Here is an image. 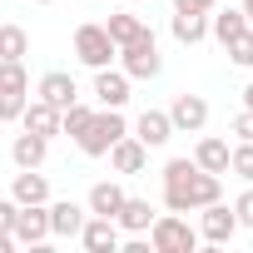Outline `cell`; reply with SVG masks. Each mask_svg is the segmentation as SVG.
Returning <instances> with one entry per match:
<instances>
[{
    "label": "cell",
    "instance_id": "6da1fadb",
    "mask_svg": "<svg viewBox=\"0 0 253 253\" xmlns=\"http://www.w3.org/2000/svg\"><path fill=\"white\" fill-rule=\"evenodd\" d=\"M218 194H223L218 174L199 169L194 159H169V164H164V204H169L174 213H194V209L213 204Z\"/></svg>",
    "mask_w": 253,
    "mask_h": 253
},
{
    "label": "cell",
    "instance_id": "7a4b0ae2",
    "mask_svg": "<svg viewBox=\"0 0 253 253\" xmlns=\"http://www.w3.org/2000/svg\"><path fill=\"white\" fill-rule=\"evenodd\" d=\"M149 248L154 253H194L199 248V228L184 218V213H154V223H149Z\"/></svg>",
    "mask_w": 253,
    "mask_h": 253
},
{
    "label": "cell",
    "instance_id": "3957f363",
    "mask_svg": "<svg viewBox=\"0 0 253 253\" xmlns=\"http://www.w3.org/2000/svg\"><path fill=\"white\" fill-rule=\"evenodd\" d=\"M30 104V75L25 60H0V124H15Z\"/></svg>",
    "mask_w": 253,
    "mask_h": 253
},
{
    "label": "cell",
    "instance_id": "277c9868",
    "mask_svg": "<svg viewBox=\"0 0 253 253\" xmlns=\"http://www.w3.org/2000/svg\"><path fill=\"white\" fill-rule=\"evenodd\" d=\"M124 134H129V124H124V114H119V109H94V119L84 124L75 139H80V149H84L89 159H99V154H109V144H114V139H124Z\"/></svg>",
    "mask_w": 253,
    "mask_h": 253
},
{
    "label": "cell",
    "instance_id": "5b68a950",
    "mask_svg": "<svg viewBox=\"0 0 253 253\" xmlns=\"http://www.w3.org/2000/svg\"><path fill=\"white\" fill-rule=\"evenodd\" d=\"M119 65H124V75H129V80H154V75L164 70L159 45H154V30H139L129 45H119Z\"/></svg>",
    "mask_w": 253,
    "mask_h": 253
},
{
    "label": "cell",
    "instance_id": "8992f818",
    "mask_svg": "<svg viewBox=\"0 0 253 253\" xmlns=\"http://www.w3.org/2000/svg\"><path fill=\"white\" fill-rule=\"evenodd\" d=\"M75 55H80L89 70H104V65L119 55V45L109 40L104 25H80V30H75Z\"/></svg>",
    "mask_w": 253,
    "mask_h": 253
},
{
    "label": "cell",
    "instance_id": "52a82bcc",
    "mask_svg": "<svg viewBox=\"0 0 253 253\" xmlns=\"http://www.w3.org/2000/svg\"><path fill=\"white\" fill-rule=\"evenodd\" d=\"M10 238H15V243H30V248H40V243L50 238V209H45V204H15Z\"/></svg>",
    "mask_w": 253,
    "mask_h": 253
},
{
    "label": "cell",
    "instance_id": "ba28073f",
    "mask_svg": "<svg viewBox=\"0 0 253 253\" xmlns=\"http://www.w3.org/2000/svg\"><path fill=\"white\" fill-rule=\"evenodd\" d=\"M238 233V213L228 209V204H204V218H199V238H209V243H228Z\"/></svg>",
    "mask_w": 253,
    "mask_h": 253
},
{
    "label": "cell",
    "instance_id": "9c48e42d",
    "mask_svg": "<svg viewBox=\"0 0 253 253\" xmlns=\"http://www.w3.org/2000/svg\"><path fill=\"white\" fill-rule=\"evenodd\" d=\"M94 99H99V109H124L129 104V75L124 70H94Z\"/></svg>",
    "mask_w": 253,
    "mask_h": 253
},
{
    "label": "cell",
    "instance_id": "30bf717a",
    "mask_svg": "<svg viewBox=\"0 0 253 253\" xmlns=\"http://www.w3.org/2000/svg\"><path fill=\"white\" fill-rule=\"evenodd\" d=\"M169 124L184 129V134H199L204 124H209V99H204V94H179L174 109H169Z\"/></svg>",
    "mask_w": 253,
    "mask_h": 253
},
{
    "label": "cell",
    "instance_id": "8fae6325",
    "mask_svg": "<svg viewBox=\"0 0 253 253\" xmlns=\"http://www.w3.org/2000/svg\"><path fill=\"white\" fill-rule=\"evenodd\" d=\"M80 243H84L89 253H114V248H119V223H114V218L89 213V218H84V228H80Z\"/></svg>",
    "mask_w": 253,
    "mask_h": 253
},
{
    "label": "cell",
    "instance_id": "7c38bea8",
    "mask_svg": "<svg viewBox=\"0 0 253 253\" xmlns=\"http://www.w3.org/2000/svg\"><path fill=\"white\" fill-rule=\"evenodd\" d=\"M35 99H45V104L65 109V104H75V99H80V89H75V80H70L65 70H50V75H40V84H35Z\"/></svg>",
    "mask_w": 253,
    "mask_h": 253
},
{
    "label": "cell",
    "instance_id": "4fadbf2b",
    "mask_svg": "<svg viewBox=\"0 0 253 253\" xmlns=\"http://www.w3.org/2000/svg\"><path fill=\"white\" fill-rule=\"evenodd\" d=\"M134 139H139L144 149H159V144H169V139H174V124H169V114H164V109H144V114H139V124H134Z\"/></svg>",
    "mask_w": 253,
    "mask_h": 253
},
{
    "label": "cell",
    "instance_id": "5bb4252c",
    "mask_svg": "<svg viewBox=\"0 0 253 253\" xmlns=\"http://www.w3.org/2000/svg\"><path fill=\"white\" fill-rule=\"evenodd\" d=\"M109 164H114V174H139V169L149 164V149H144L134 134H124V139L109 144Z\"/></svg>",
    "mask_w": 253,
    "mask_h": 253
},
{
    "label": "cell",
    "instance_id": "9a60e30c",
    "mask_svg": "<svg viewBox=\"0 0 253 253\" xmlns=\"http://www.w3.org/2000/svg\"><path fill=\"white\" fill-rule=\"evenodd\" d=\"M84 218H89V209H80V204H70V199L50 204V233H55V238H80Z\"/></svg>",
    "mask_w": 253,
    "mask_h": 253
},
{
    "label": "cell",
    "instance_id": "2e32d148",
    "mask_svg": "<svg viewBox=\"0 0 253 253\" xmlns=\"http://www.w3.org/2000/svg\"><path fill=\"white\" fill-rule=\"evenodd\" d=\"M45 149H50V139L45 134H15V144H10V159H15V169H40L45 164Z\"/></svg>",
    "mask_w": 253,
    "mask_h": 253
},
{
    "label": "cell",
    "instance_id": "e0dca14e",
    "mask_svg": "<svg viewBox=\"0 0 253 253\" xmlns=\"http://www.w3.org/2000/svg\"><path fill=\"white\" fill-rule=\"evenodd\" d=\"M114 223H119L124 233H149V223H154V209H149V199H129V194H124V204H119Z\"/></svg>",
    "mask_w": 253,
    "mask_h": 253
},
{
    "label": "cell",
    "instance_id": "ac0fdd59",
    "mask_svg": "<svg viewBox=\"0 0 253 253\" xmlns=\"http://www.w3.org/2000/svg\"><path fill=\"white\" fill-rule=\"evenodd\" d=\"M20 124H25L30 134H45V139H50V134H60V109L45 104V99H30L25 114H20Z\"/></svg>",
    "mask_w": 253,
    "mask_h": 253
},
{
    "label": "cell",
    "instance_id": "d6986e66",
    "mask_svg": "<svg viewBox=\"0 0 253 253\" xmlns=\"http://www.w3.org/2000/svg\"><path fill=\"white\" fill-rule=\"evenodd\" d=\"M194 164L223 179V174H228V139H213V134H204V139H199V149H194Z\"/></svg>",
    "mask_w": 253,
    "mask_h": 253
},
{
    "label": "cell",
    "instance_id": "ffe728a7",
    "mask_svg": "<svg viewBox=\"0 0 253 253\" xmlns=\"http://www.w3.org/2000/svg\"><path fill=\"white\" fill-rule=\"evenodd\" d=\"M10 199H15V204H45V199H50V184H45V174H35V169H20V174H15V184H10Z\"/></svg>",
    "mask_w": 253,
    "mask_h": 253
},
{
    "label": "cell",
    "instance_id": "44dd1931",
    "mask_svg": "<svg viewBox=\"0 0 253 253\" xmlns=\"http://www.w3.org/2000/svg\"><path fill=\"white\" fill-rule=\"evenodd\" d=\"M119 204H124V189H119L114 179H99V184L89 189V213H99V218H114V213H119Z\"/></svg>",
    "mask_w": 253,
    "mask_h": 253
},
{
    "label": "cell",
    "instance_id": "7402d4cb",
    "mask_svg": "<svg viewBox=\"0 0 253 253\" xmlns=\"http://www.w3.org/2000/svg\"><path fill=\"white\" fill-rule=\"evenodd\" d=\"M209 35V20L204 15H194V10H174V40L179 45H199Z\"/></svg>",
    "mask_w": 253,
    "mask_h": 253
},
{
    "label": "cell",
    "instance_id": "603a6c76",
    "mask_svg": "<svg viewBox=\"0 0 253 253\" xmlns=\"http://www.w3.org/2000/svg\"><path fill=\"white\" fill-rule=\"evenodd\" d=\"M104 30H109V40H114V45H129V40H134L139 30H149V25H144L139 15H129V10H119V15H109V20H104Z\"/></svg>",
    "mask_w": 253,
    "mask_h": 253
},
{
    "label": "cell",
    "instance_id": "cb8c5ba5",
    "mask_svg": "<svg viewBox=\"0 0 253 253\" xmlns=\"http://www.w3.org/2000/svg\"><path fill=\"white\" fill-rule=\"evenodd\" d=\"M209 30H213V40H218V45H228V40H238V35L248 30V15H243V10H223V15H213V25H209Z\"/></svg>",
    "mask_w": 253,
    "mask_h": 253
},
{
    "label": "cell",
    "instance_id": "d4e9b609",
    "mask_svg": "<svg viewBox=\"0 0 253 253\" xmlns=\"http://www.w3.org/2000/svg\"><path fill=\"white\" fill-rule=\"evenodd\" d=\"M30 55V35L20 25H0V60H25Z\"/></svg>",
    "mask_w": 253,
    "mask_h": 253
},
{
    "label": "cell",
    "instance_id": "484cf974",
    "mask_svg": "<svg viewBox=\"0 0 253 253\" xmlns=\"http://www.w3.org/2000/svg\"><path fill=\"white\" fill-rule=\"evenodd\" d=\"M89 119H94V109L75 99V104H65V109H60V129H65V134H80L84 124H89Z\"/></svg>",
    "mask_w": 253,
    "mask_h": 253
},
{
    "label": "cell",
    "instance_id": "4316f807",
    "mask_svg": "<svg viewBox=\"0 0 253 253\" xmlns=\"http://www.w3.org/2000/svg\"><path fill=\"white\" fill-rule=\"evenodd\" d=\"M223 50L233 55V65H243V70H253V25H248V30H243L238 40H228Z\"/></svg>",
    "mask_w": 253,
    "mask_h": 253
},
{
    "label": "cell",
    "instance_id": "83f0119b",
    "mask_svg": "<svg viewBox=\"0 0 253 253\" xmlns=\"http://www.w3.org/2000/svg\"><path fill=\"white\" fill-rule=\"evenodd\" d=\"M228 169H233L238 179H248V184H253V144H248V139H243L238 149H228Z\"/></svg>",
    "mask_w": 253,
    "mask_h": 253
},
{
    "label": "cell",
    "instance_id": "f1b7e54d",
    "mask_svg": "<svg viewBox=\"0 0 253 253\" xmlns=\"http://www.w3.org/2000/svg\"><path fill=\"white\" fill-rule=\"evenodd\" d=\"M233 213H238V228H253V189H243L233 199Z\"/></svg>",
    "mask_w": 253,
    "mask_h": 253
},
{
    "label": "cell",
    "instance_id": "f546056e",
    "mask_svg": "<svg viewBox=\"0 0 253 253\" xmlns=\"http://www.w3.org/2000/svg\"><path fill=\"white\" fill-rule=\"evenodd\" d=\"M233 134H238V139H248V144H253V109H243V114H238V119H233Z\"/></svg>",
    "mask_w": 253,
    "mask_h": 253
},
{
    "label": "cell",
    "instance_id": "4dcf8cb0",
    "mask_svg": "<svg viewBox=\"0 0 253 253\" xmlns=\"http://www.w3.org/2000/svg\"><path fill=\"white\" fill-rule=\"evenodd\" d=\"M218 0H174V10H194V15H209Z\"/></svg>",
    "mask_w": 253,
    "mask_h": 253
},
{
    "label": "cell",
    "instance_id": "1f68e13d",
    "mask_svg": "<svg viewBox=\"0 0 253 253\" xmlns=\"http://www.w3.org/2000/svg\"><path fill=\"white\" fill-rule=\"evenodd\" d=\"M10 218H15V199H0V233H10Z\"/></svg>",
    "mask_w": 253,
    "mask_h": 253
},
{
    "label": "cell",
    "instance_id": "d6a6232c",
    "mask_svg": "<svg viewBox=\"0 0 253 253\" xmlns=\"http://www.w3.org/2000/svg\"><path fill=\"white\" fill-rule=\"evenodd\" d=\"M10 248H15V238H10V233H0V253H10Z\"/></svg>",
    "mask_w": 253,
    "mask_h": 253
},
{
    "label": "cell",
    "instance_id": "836d02e7",
    "mask_svg": "<svg viewBox=\"0 0 253 253\" xmlns=\"http://www.w3.org/2000/svg\"><path fill=\"white\" fill-rule=\"evenodd\" d=\"M238 10H243V15H248V25H253V0H243V5H238Z\"/></svg>",
    "mask_w": 253,
    "mask_h": 253
},
{
    "label": "cell",
    "instance_id": "e575fe53",
    "mask_svg": "<svg viewBox=\"0 0 253 253\" xmlns=\"http://www.w3.org/2000/svg\"><path fill=\"white\" fill-rule=\"evenodd\" d=\"M243 109H253V84H248V89H243Z\"/></svg>",
    "mask_w": 253,
    "mask_h": 253
},
{
    "label": "cell",
    "instance_id": "d590c367",
    "mask_svg": "<svg viewBox=\"0 0 253 253\" xmlns=\"http://www.w3.org/2000/svg\"><path fill=\"white\" fill-rule=\"evenodd\" d=\"M40 5H50V0H40Z\"/></svg>",
    "mask_w": 253,
    "mask_h": 253
}]
</instances>
